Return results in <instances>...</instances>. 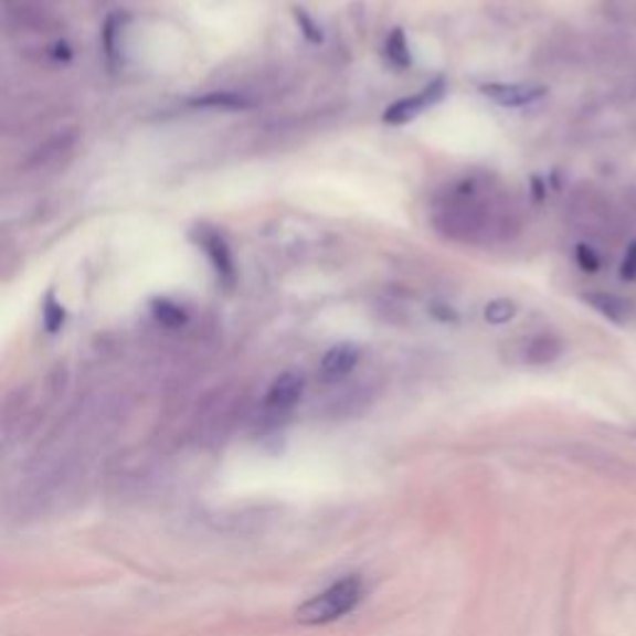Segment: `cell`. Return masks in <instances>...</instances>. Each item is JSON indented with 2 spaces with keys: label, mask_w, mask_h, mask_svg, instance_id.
Returning a JSON list of instances; mask_svg holds the SVG:
<instances>
[{
  "label": "cell",
  "mask_w": 636,
  "mask_h": 636,
  "mask_svg": "<svg viewBox=\"0 0 636 636\" xmlns=\"http://www.w3.org/2000/svg\"><path fill=\"white\" fill-rule=\"evenodd\" d=\"M385 53L391 57V63L401 70H407L413 65L411 47H407V38L403 33V28H393V33L385 40Z\"/></svg>",
  "instance_id": "obj_12"
},
{
  "label": "cell",
  "mask_w": 636,
  "mask_h": 636,
  "mask_svg": "<svg viewBox=\"0 0 636 636\" xmlns=\"http://www.w3.org/2000/svg\"><path fill=\"white\" fill-rule=\"evenodd\" d=\"M433 224L443 236L460 244H480L487 236H512L520 232L510 209L480 194V187L460 184L437 204Z\"/></svg>",
  "instance_id": "obj_1"
},
{
  "label": "cell",
  "mask_w": 636,
  "mask_h": 636,
  "mask_svg": "<svg viewBox=\"0 0 636 636\" xmlns=\"http://www.w3.org/2000/svg\"><path fill=\"white\" fill-rule=\"evenodd\" d=\"M443 95H445V80H435V83H431L425 89H421L417 95L398 99V103H393L391 107H388L385 113H383V123H388V125L411 123L413 117L423 115L425 109L431 107V105H435Z\"/></svg>",
  "instance_id": "obj_4"
},
{
  "label": "cell",
  "mask_w": 636,
  "mask_h": 636,
  "mask_svg": "<svg viewBox=\"0 0 636 636\" xmlns=\"http://www.w3.org/2000/svg\"><path fill=\"white\" fill-rule=\"evenodd\" d=\"M75 147V137L73 135H63V137H55L50 139L47 145L38 147V152L30 157V165L33 167H47V165H55L60 157L70 155Z\"/></svg>",
  "instance_id": "obj_11"
},
{
  "label": "cell",
  "mask_w": 636,
  "mask_h": 636,
  "mask_svg": "<svg viewBox=\"0 0 636 636\" xmlns=\"http://www.w3.org/2000/svg\"><path fill=\"white\" fill-rule=\"evenodd\" d=\"M8 25L18 30H28V33H50L57 25L55 15H50L45 8L38 6H23L8 13Z\"/></svg>",
  "instance_id": "obj_9"
},
{
  "label": "cell",
  "mask_w": 636,
  "mask_h": 636,
  "mask_svg": "<svg viewBox=\"0 0 636 636\" xmlns=\"http://www.w3.org/2000/svg\"><path fill=\"white\" fill-rule=\"evenodd\" d=\"M619 276L624 278V282H636V242L626 246L622 266H619Z\"/></svg>",
  "instance_id": "obj_20"
},
{
  "label": "cell",
  "mask_w": 636,
  "mask_h": 636,
  "mask_svg": "<svg viewBox=\"0 0 636 636\" xmlns=\"http://www.w3.org/2000/svg\"><path fill=\"white\" fill-rule=\"evenodd\" d=\"M564 343L554 333H537L524 346V361L530 365H550L562 356Z\"/></svg>",
  "instance_id": "obj_10"
},
{
  "label": "cell",
  "mask_w": 636,
  "mask_h": 636,
  "mask_svg": "<svg viewBox=\"0 0 636 636\" xmlns=\"http://www.w3.org/2000/svg\"><path fill=\"white\" fill-rule=\"evenodd\" d=\"M304 388L306 383L301 373L286 371L282 375H276L274 383L268 385L266 391V407H272V411H288V407H294L301 401Z\"/></svg>",
  "instance_id": "obj_8"
},
{
  "label": "cell",
  "mask_w": 636,
  "mask_h": 636,
  "mask_svg": "<svg viewBox=\"0 0 636 636\" xmlns=\"http://www.w3.org/2000/svg\"><path fill=\"white\" fill-rule=\"evenodd\" d=\"M574 258H576V264H580L582 272H586V274H596L602 268V256L590 244H576Z\"/></svg>",
  "instance_id": "obj_18"
},
{
  "label": "cell",
  "mask_w": 636,
  "mask_h": 636,
  "mask_svg": "<svg viewBox=\"0 0 636 636\" xmlns=\"http://www.w3.org/2000/svg\"><path fill=\"white\" fill-rule=\"evenodd\" d=\"M294 20H296V25L298 30H301L304 38L308 40V43H321L324 40V33H321V25L316 23V20L306 13L304 8H294Z\"/></svg>",
  "instance_id": "obj_17"
},
{
  "label": "cell",
  "mask_w": 636,
  "mask_h": 636,
  "mask_svg": "<svg viewBox=\"0 0 636 636\" xmlns=\"http://www.w3.org/2000/svg\"><path fill=\"white\" fill-rule=\"evenodd\" d=\"M152 316L165 328H182L187 324V311L179 304L169 301V298H155L152 301Z\"/></svg>",
  "instance_id": "obj_13"
},
{
  "label": "cell",
  "mask_w": 636,
  "mask_h": 636,
  "mask_svg": "<svg viewBox=\"0 0 636 636\" xmlns=\"http://www.w3.org/2000/svg\"><path fill=\"white\" fill-rule=\"evenodd\" d=\"M197 107H222V109H239V107H248V99L234 93H212L206 97L194 99Z\"/></svg>",
  "instance_id": "obj_16"
},
{
  "label": "cell",
  "mask_w": 636,
  "mask_h": 636,
  "mask_svg": "<svg viewBox=\"0 0 636 636\" xmlns=\"http://www.w3.org/2000/svg\"><path fill=\"white\" fill-rule=\"evenodd\" d=\"M515 316H517V304L510 301V298H495V301L485 306V321L492 326L512 321Z\"/></svg>",
  "instance_id": "obj_15"
},
{
  "label": "cell",
  "mask_w": 636,
  "mask_h": 636,
  "mask_svg": "<svg viewBox=\"0 0 636 636\" xmlns=\"http://www.w3.org/2000/svg\"><path fill=\"white\" fill-rule=\"evenodd\" d=\"M582 301L594 308L596 314L604 316L606 321H612L616 326H624L629 324L634 318V304L629 298H624L619 294H612V292H586L582 294Z\"/></svg>",
  "instance_id": "obj_6"
},
{
  "label": "cell",
  "mask_w": 636,
  "mask_h": 636,
  "mask_svg": "<svg viewBox=\"0 0 636 636\" xmlns=\"http://www.w3.org/2000/svg\"><path fill=\"white\" fill-rule=\"evenodd\" d=\"M634 6H636V0H602L604 15L614 20V23H624V20H629L634 13Z\"/></svg>",
  "instance_id": "obj_19"
},
{
  "label": "cell",
  "mask_w": 636,
  "mask_h": 636,
  "mask_svg": "<svg viewBox=\"0 0 636 636\" xmlns=\"http://www.w3.org/2000/svg\"><path fill=\"white\" fill-rule=\"evenodd\" d=\"M358 361H361V348L356 343H338L328 348L321 358V365H318V373H321L324 381H341L353 371Z\"/></svg>",
  "instance_id": "obj_7"
},
{
  "label": "cell",
  "mask_w": 636,
  "mask_h": 636,
  "mask_svg": "<svg viewBox=\"0 0 636 636\" xmlns=\"http://www.w3.org/2000/svg\"><path fill=\"white\" fill-rule=\"evenodd\" d=\"M363 580L361 576H343V580L333 582L331 586H326L324 592H318L311 596L306 604H301L296 610V619L308 626L318 624H331L336 619H341L348 612H353L358 602L363 600Z\"/></svg>",
  "instance_id": "obj_2"
},
{
  "label": "cell",
  "mask_w": 636,
  "mask_h": 636,
  "mask_svg": "<svg viewBox=\"0 0 636 636\" xmlns=\"http://www.w3.org/2000/svg\"><path fill=\"white\" fill-rule=\"evenodd\" d=\"M65 324V306L57 301L53 292L45 294V301H43V326L47 333H57L60 328Z\"/></svg>",
  "instance_id": "obj_14"
},
{
  "label": "cell",
  "mask_w": 636,
  "mask_h": 636,
  "mask_svg": "<svg viewBox=\"0 0 636 636\" xmlns=\"http://www.w3.org/2000/svg\"><path fill=\"white\" fill-rule=\"evenodd\" d=\"M483 95L495 99V103L502 107H524L542 99L547 95V87L530 83H495L483 85Z\"/></svg>",
  "instance_id": "obj_5"
},
{
  "label": "cell",
  "mask_w": 636,
  "mask_h": 636,
  "mask_svg": "<svg viewBox=\"0 0 636 636\" xmlns=\"http://www.w3.org/2000/svg\"><path fill=\"white\" fill-rule=\"evenodd\" d=\"M199 232L194 234V239L199 242V246L204 248V254L209 256V262H212L216 278L222 282L224 288H234L236 284V266H234V256H232V248H229L226 239L214 232V229H206V226H197Z\"/></svg>",
  "instance_id": "obj_3"
}]
</instances>
